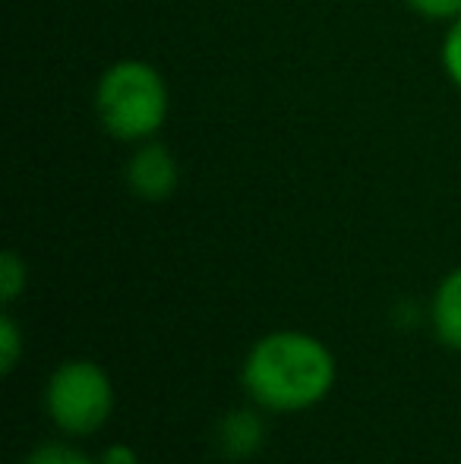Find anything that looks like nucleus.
I'll return each instance as SVG.
<instances>
[{"label": "nucleus", "mask_w": 461, "mask_h": 464, "mask_svg": "<svg viewBox=\"0 0 461 464\" xmlns=\"http://www.w3.org/2000/svg\"><path fill=\"white\" fill-rule=\"evenodd\" d=\"M335 382V357L313 335L275 332L253 344L244 363V385L263 408L303 411L322 401Z\"/></svg>", "instance_id": "f257e3e1"}, {"label": "nucleus", "mask_w": 461, "mask_h": 464, "mask_svg": "<svg viewBox=\"0 0 461 464\" xmlns=\"http://www.w3.org/2000/svg\"><path fill=\"white\" fill-rule=\"evenodd\" d=\"M95 117L117 142L155 140L171 111V92L158 67L142 57L114 61L95 82Z\"/></svg>", "instance_id": "f03ea898"}, {"label": "nucleus", "mask_w": 461, "mask_h": 464, "mask_svg": "<svg viewBox=\"0 0 461 464\" xmlns=\"http://www.w3.org/2000/svg\"><path fill=\"white\" fill-rule=\"evenodd\" d=\"M51 420L76 436L105 427L114 408V389L108 372L92 361H67L54 370L44 392Z\"/></svg>", "instance_id": "7ed1b4c3"}, {"label": "nucleus", "mask_w": 461, "mask_h": 464, "mask_svg": "<svg viewBox=\"0 0 461 464\" xmlns=\"http://www.w3.org/2000/svg\"><path fill=\"white\" fill-rule=\"evenodd\" d=\"M127 187L133 189L139 199L161 202L178 189L180 184V165L174 152L158 140H146L136 146V152L127 161Z\"/></svg>", "instance_id": "20e7f679"}, {"label": "nucleus", "mask_w": 461, "mask_h": 464, "mask_svg": "<svg viewBox=\"0 0 461 464\" xmlns=\"http://www.w3.org/2000/svg\"><path fill=\"white\" fill-rule=\"evenodd\" d=\"M216 442L228 459H250L263 449L265 427L253 411H234L218 423Z\"/></svg>", "instance_id": "39448f33"}, {"label": "nucleus", "mask_w": 461, "mask_h": 464, "mask_svg": "<svg viewBox=\"0 0 461 464\" xmlns=\"http://www.w3.org/2000/svg\"><path fill=\"white\" fill-rule=\"evenodd\" d=\"M433 325L443 344L461 351V269L449 272L433 297Z\"/></svg>", "instance_id": "423d86ee"}, {"label": "nucleus", "mask_w": 461, "mask_h": 464, "mask_svg": "<svg viewBox=\"0 0 461 464\" xmlns=\"http://www.w3.org/2000/svg\"><path fill=\"white\" fill-rule=\"evenodd\" d=\"M25 291V263L19 259V253L6 250L0 256V300L6 306Z\"/></svg>", "instance_id": "0eeeda50"}, {"label": "nucleus", "mask_w": 461, "mask_h": 464, "mask_svg": "<svg viewBox=\"0 0 461 464\" xmlns=\"http://www.w3.org/2000/svg\"><path fill=\"white\" fill-rule=\"evenodd\" d=\"M19 357H23V335H19V325L10 313L0 316V372L10 376L16 370Z\"/></svg>", "instance_id": "6e6552de"}, {"label": "nucleus", "mask_w": 461, "mask_h": 464, "mask_svg": "<svg viewBox=\"0 0 461 464\" xmlns=\"http://www.w3.org/2000/svg\"><path fill=\"white\" fill-rule=\"evenodd\" d=\"M439 61H443L446 80L461 92V16L456 23H449L443 35V48H439Z\"/></svg>", "instance_id": "1a4fd4ad"}, {"label": "nucleus", "mask_w": 461, "mask_h": 464, "mask_svg": "<svg viewBox=\"0 0 461 464\" xmlns=\"http://www.w3.org/2000/svg\"><path fill=\"white\" fill-rule=\"evenodd\" d=\"M408 10L433 23H456L461 16V0H405Z\"/></svg>", "instance_id": "9d476101"}, {"label": "nucleus", "mask_w": 461, "mask_h": 464, "mask_svg": "<svg viewBox=\"0 0 461 464\" xmlns=\"http://www.w3.org/2000/svg\"><path fill=\"white\" fill-rule=\"evenodd\" d=\"M25 464H95L89 455L76 452L70 446H61V442H48V446H38L35 452L25 459Z\"/></svg>", "instance_id": "9b49d317"}, {"label": "nucleus", "mask_w": 461, "mask_h": 464, "mask_svg": "<svg viewBox=\"0 0 461 464\" xmlns=\"http://www.w3.org/2000/svg\"><path fill=\"white\" fill-rule=\"evenodd\" d=\"M101 464H139V455L130 446H111L101 455Z\"/></svg>", "instance_id": "f8f14e48"}]
</instances>
